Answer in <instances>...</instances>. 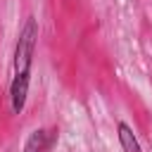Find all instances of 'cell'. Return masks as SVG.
<instances>
[{"mask_svg": "<svg viewBox=\"0 0 152 152\" xmlns=\"http://www.w3.org/2000/svg\"><path fill=\"white\" fill-rule=\"evenodd\" d=\"M40 26L33 14H28L17 33L14 55H12V81H10V107L14 114H21L28 100L31 88V71H33V57L38 48Z\"/></svg>", "mask_w": 152, "mask_h": 152, "instance_id": "cell-1", "label": "cell"}, {"mask_svg": "<svg viewBox=\"0 0 152 152\" xmlns=\"http://www.w3.org/2000/svg\"><path fill=\"white\" fill-rule=\"evenodd\" d=\"M57 138H59V131H57V128H45V126L33 128V131L26 135L21 152H48V150L57 142Z\"/></svg>", "mask_w": 152, "mask_h": 152, "instance_id": "cell-2", "label": "cell"}, {"mask_svg": "<svg viewBox=\"0 0 152 152\" xmlns=\"http://www.w3.org/2000/svg\"><path fill=\"white\" fill-rule=\"evenodd\" d=\"M116 138H119V145H121L124 152H142L140 140H138V135L133 133V126H131L128 121H124V119L116 121Z\"/></svg>", "mask_w": 152, "mask_h": 152, "instance_id": "cell-3", "label": "cell"}]
</instances>
